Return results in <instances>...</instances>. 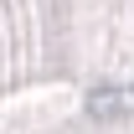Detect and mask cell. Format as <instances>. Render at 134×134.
Wrapping results in <instances>:
<instances>
[{"instance_id": "cell-1", "label": "cell", "mask_w": 134, "mask_h": 134, "mask_svg": "<svg viewBox=\"0 0 134 134\" xmlns=\"http://www.w3.org/2000/svg\"><path fill=\"white\" fill-rule=\"evenodd\" d=\"M88 114L93 119H124V114H134V83L93 88V93H88Z\"/></svg>"}]
</instances>
